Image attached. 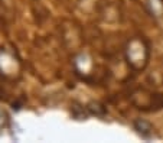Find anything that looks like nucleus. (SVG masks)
<instances>
[{
    "mask_svg": "<svg viewBox=\"0 0 163 143\" xmlns=\"http://www.w3.org/2000/svg\"><path fill=\"white\" fill-rule=\"evenodd\" d=\"M126 61L134 71H142L146 68L150 57L149 43L146 42L143 38L134 36L127 42L124 48Z\"/></svg>",
    "mask_w": 163,
    "mask_h": 143,
    "instance_id": "1",
    "label": "nucleus"
},
{
    "mask_svg": "<svg viewBox=\"0 0 163 143\" xmlns=\"http://www.w3.org/2000/svg\"><path fill=\"white\" fill-rule=\"evenodd\" d=\"M133 126H134V130L143 139H152V137H153L154 127L152 126V123H150V121L143 120V119H137V120H134Z\"/></svg>",
    "mask_w": 163,
    "mask_h": 143,
    "instance_id": "2",
    "label": "nucleus"
},
{
    "mask_svg": "<svg viewBox=\"0 0 163 143\" xmlns=\"http://www.w3.org/2000/svg\"><path fill=\"white\" fill-rule=\"evenodd\" d=\"M144 6L153 18L156 19L163 18V0H144Z\"/></svg>",
    "mask_w": 163,
    "mask_h": 143,
    "instance_id": "3",
    "label": "nucleus"
}]
</instances>
